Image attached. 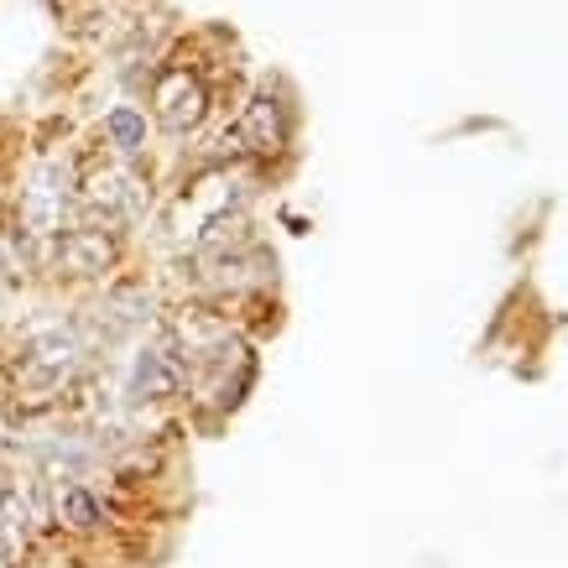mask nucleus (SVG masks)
I'll return each mask as SVG.
<instances>
[{
    "instance_id": "nucleus-5",
    "label": "nucleus",
    "mask_w": 568,
    "mask_h": 568,
    "mask_svg": "<svg viewBox=\"0 0 568 568\" xmlns=\"http://www.w3.org/2000/svg\"><path fill=\"white\" fill-rule=\"evenodd\" d=\"M84 204L104 220H141L146 214V183L136 173H121V168H110L100 173L94 183L84 189Z\"/></svg>"
},
{
    "instance_id": "nucleus-7",
    "label": "nucleus",
    "mask_w": 568,
    "mask_h": 568,
    "mask_svg": "<svg viewBox=\"0 0 568 568\" xmlns=\"http://www.w3.org/2000/svg\"><path fill=\"white\" fill-rule=\"evenodd\" d=\"M104 261H110V241L100 230H73L63 241V266H73V272H100Z\"/></svg>"
},
{
    "instance_id": "nucleus-3",
    "label": "nucleus",
    "mask_w": 568,
    "mask_h": 568,
    "mask_svg": "<svg viewBox=\"0 0 568 568\" xmlns=\"http://www.w3.org/2000/svg\"><path fill=\"white\" fill-rule=\"evenodd\" d=\"M63 209H69V162H42L21 193V220L32 235H58Z\"/></svg>"
},
{
    "instance_id": "nucleus-8",
    "label": "nucleus",
    "mask_w": 568,
    "mask_h": 568,
    "mask_svg": "<svg viewBox=\"0 0 568 568\" xmlns=\"http://www.w3.org/2000/svg\"><path fill=\"white\" fill-rule=\"evenodd\" d=\"M104 131H110V141H115V146H121L125 156H136L141 146H146V121H141L131 104L110 110V115H104Z\"/></svg>"
},
{
    "instance_id": "nucleus-2",
    "label": "nucleus",
    "mask_w": 568,
    "mask_h": 568,
    "mask_svg": "<svg viewBox=\"0 0 568 568\" xmlns=\"http://www.w3.org/2000/svg\"><path fill=\"white\" fill-rule=\"evenodd\" d=\"M189 381V355L173 334H156L152 345H141L136 365H131V396L136 402H162V396H178Z\"/></svg>"
},
{
    "instance_id": "nucleus-1",
    "label": "nucleus",
    "mask_w": 568,
    "mask_h": 568,
    "mask_svg": "<svg viewBox=\"0 0 568 568\" xmlns=\"http://www.w3.org/2000/svg\"><path fill=\"white\" fill-rule=\"evenodd\" d=\"M79 361H84V345L73 339L69 328H42L32 345H27L21 386H27V392H58V386H69Z\"/></svg>"
},
{
    "instance_id": "nucleus-6",
    "label": "nucleus",
    "mask_w": 568,
    "mask_h": 568,
    "mask_svg": "<svg viewBox=\"0 0 568 568\" xmlns=\"http://www.w3.org/2000/svg\"><path fill=\"white\" fill-rule=\"evenodd\" d=\"M52 506H58V521H69V527H79V532L100 527V500L89 496L79 480H58V485H52Z\"/></svg>"
},
{
    "instance_id": "nucleus-4",
    "label": "nucleus",
    "mask_w": 568,
    "mask_h": 568,
    "mask_svg": "<svg viewBox=\"0 0 568 568\" xmlns=\"http://www.w3.org/2000/svg\"><path fill=\"white\" fill-rule=\"evenodd\" d=\"M209 115V94L204 84L193 79L189 69H173V73H162V84H156V121L168 125V131H193V125Z\"/></svg>"
}]
</instances>
